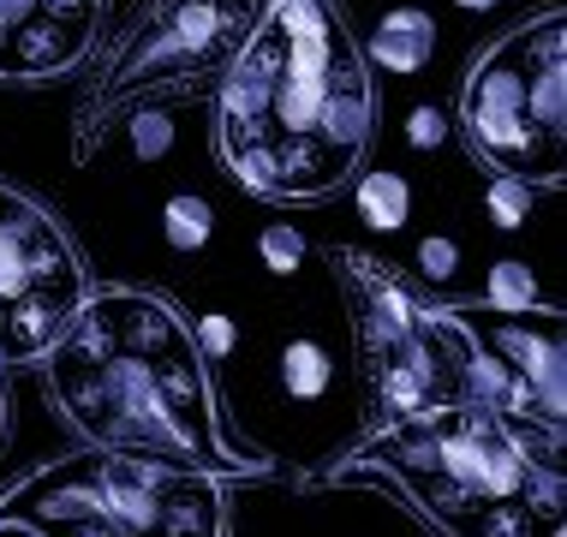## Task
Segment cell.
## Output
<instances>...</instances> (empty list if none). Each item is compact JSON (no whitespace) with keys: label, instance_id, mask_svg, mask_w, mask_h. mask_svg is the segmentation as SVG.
Segmentation results:
<instances>
[{"label":"cell","instance_id":"cell-11","mask_svg":"<svg viewBox=\"0 0 567 537\" xmlns=\"http://www.w3.org/2000/svg\"><path fill=\"white\" fill-rule=\"evenodd\" d=\"M436 54V19L419 7H394L377 19V37L364 42V60H371V72H394V79H412V72H424Z\"/></svg>","mask_w":567,"mask_h":537},{"label":"cell","instance_id":"cell-7","mask_svg":"<svg viewBox=\"0 0 567 537\" xmlns=\"http://www.w3.org/2000/svg\"><path fill=\"white\" fill-rule=\"evenodd\" d=\"M257 12H264V0H137L132 19L109 42H96L102 60L79 102L72 156H96L114 114H132L156 96H192L204 79H216Z\"/></svg>","mask_w":567,"mask_h":537},{"label":"cell","instance_id":"cell-23","mask_svg":"<svg viewBox=\"0 0 567 537\" xmlns=\"http://www.w3.org/2000/svg\"><path fill=\"white\" fill-rule=\"evenodd\" d=\"M454 7H466V12H489L496 0H454Z\"/></svg>","mask_w":567,"mask_h":537},{"label":"cell","instance_id":"cell-3","mask_svg":"<svg viewBox=\"0 0 567 537\" xmlns=\"http://www.w3.org/2000/svg\"><path fill=\"white\" fill-rule=\"evenodd\" d=\"M329 484L394 489L419 519L454 537L561 531V430L454 401L389 419L329 472Z\"/></svg>","mask_w":567,"mask_h":537},{"label":"cell","instance_id":"cell-22","mask_svg":"<svg viewBox=\"0 0 567 537\" xmlns=\"http://www.w3.org/2000/svg\"><path fill=\"white\" fill-rule=\"evenodd\" d=\"M7 424H12V406H7V364H0V442H7Z\"/></svg>","mask_w":567,"mask_h":537},{"label":"cell","instance_id":"cell-13","mask_svg":"<svg viewBox=\"0 0 567 537\" xmlns=\"http://www.w3.org/2000/svg\"><path fill=\"white\" fill-rule=\"evenodd\" d=\"M538 304V275H532L526 257H502V264H489L484 275V311L496 317H519Z\"/></svg>","mask_w":567,"mask_h":537},{"label":"cell","instance_id":"cell-14","mask_svg":"<svg viewBox=\"0 0 567 537\" xmlns=\"http://www.w3.org/2000/svg\"><path fill=\"white\" fill-rule=\"evenodd\" d=\"M281 382H287V394H293V401H323L329 382H334V359L317 341H287Z\"/></svg>","mask_w":567,"mask_h":537},{"label":"cell","instance_id":"cell-18","mask_svg":"<svg viewBox=\"0 0 567 537\" xmlns=\"http://www.w3.org/2000/svg\"><path fill=\"white\" fill-rule=\"evenodd\" d=\"M257 257H264L269 275H293L305 264V234L293 221H275V227H264V239H257Z\"/></svg>","mask_w":567,"mask_h":537},{"label":"cell","instance_id":"cell-9","mask_svg":"<svg viewBox=\"0 0 567 537\" xmlns=\"http://www.w3.org/2000/svg\"><path fill=\"white\" fill-rule=\"evenodd\" d=\"M102 24H109V0H0V79H66L96 54Z\"/></svg>","mask_w":567,"mask_h":537},{"label":"cell","instance_id":"cell-6","mask_svg":"<svg viewBox=\"0 0 567 537\" xmlns=\"http://www.w3.org/2000/svg\"><path fill=\"white\" fill-rule=\"evenodd\" d=\"M466 149L532 186L567 179V12L544 7L508 24L460 79Z\"/></svg>","mask_w":567,"mask_h":537},{"label":"cell","instance_id":"cell-17","mask_svg":"<svg viewBox=\"0 0 567 537\" xmlns=\"http://www.w3.org/2000/svg\"><path fill=\"white\" fill-rule=\"evenodd\" d=\"M126 132H132V156L137 162H162L167 149H174V120H167V107H132V120H126Z\"/></svg>","mask_w":567,"mask_h":537},{"label":"cell","instance_id":"cell-2","mask_svg":"<svg viewBox=\"0 0 567 537\" xmlns=\"http://www.w3.org/2000/svg\"><path fill=\"white\" fill-rule=\"evenodd\" d=\"M42 382L60 419L96 448L174 459L216 478H269L275 459L234 448L221 430L209 359L192 322L150 287L84 293L66 334L42 352Z\"/></svg>","mask_w":567,"mask_h":537},{"label":"cell","instance_id":"cell-15","mask_svg":"<svg viewBox=\"0 0 567 537\" xmlns=\"http://www.w3.org/2000/svg\"><path fill=\"white\" fill-rule=\"evenodd\" d=\"M209 234H216V209L204 204V197H192V192H179V197H167L162 204V239L174 245V251H204Z\"/></svg>","mask_w":567,"mask_h":537},{"label":"cell","instance_id":"cell-10","mask_svg":"<svg viewBox=\"0 0 567 537\" xmlns=\"http://www.w3.org/2000/svg\"><path fill=\"white\" fill-rule=\"evenodd\" d=\"M478 329V322H472ZM484 347H496V359L508 364V371L526 382V394H532V412H538L544 424H556L567 419V352H561V317L556 311H519V317H496L489 311L484 322Z\"/></svg>","mask_w":567,"mask_h":537},{"label":"cell","instance_id":"cell-8","mask_svg":"<svg viewBox=\"0 0 567 537\" xmlns=\"http://www.w3.org/2000/svg\"><path fill=\"white\" fill-rule=\"evenodd\" d=\"M90 293L79 245L37 197L0 179V364H42Z\"/></svg>","mask_w":567,"mask_h":537},{"label":"cell","instance_id":"cell-4","mask_svg":"<svg viewBox=\"0 0 567 537\" xmlns=\"http://www.w3.org/2000/svg\"><path fill=\"white\" fill-rule=\"evenodd\" d=\"M0 531H30V537H221L227 531V496L216 472L174 466L126 448H96L66 454L54 466L24 472L0 496Z\"/></svg>","mask_w":567,"mask_h":537},{"label":"cell","instance_id":"cell-21","mask_svg":"<svg viewBox=\"0 0 567 537\" xmlns=\"http://www.w3.org/2000/svg\"><path fill=\"white\" fill-rule=\"evenodd\" d=\"M442 137H449V114H442V107H412L406 114V144L412 149H436Z\"/></svg>","mask_w":567,"mask_h":537},{"label":"cell","instance_id":"cell-5","mask_svg":"<svg viewBox=\"0 0 567 537\" xmlns=\"http://www.w3.org/2000/svg\"><path fill=\"white\" fill-rule=\"evenodd\" d=\"M329 264L352 304V341L377 419H419L466 401V364L478 347L466 304H431L389 264L352 245H334Z\"/></svg>","mask_w":567,"mask_h":537},{"label":"cell","instance_id":"cell-1","mask_svg":"<svg viewBox=\"0 0 567 537\" xmlns=\"http://www.w3.org/2000/svg\"><path fill=\"white\" fill-rule=\"evenodd\" d=\"M377 72L341 0H264L216 72V156L264 204H323L364 167Z\"/></svg>","mask_w":567,"mask_h":537},{"label":"cell","instance_id":"cell-12","mask_svg":"<svg viewBox=\"0 0 567 537\" xmlns=\"http://www.w3.org/2000/svg\"><path fill=\"white\" fill-rule=\"evenodd\" d=\"M352 204H359L371 234H401L406 215H412V186L394 167H371V174H359V186H352Z\"/></svg>","mask_w":567,"mask_h":537},{"label":"cell","instance_id":"cell-16","mask_svg":"<svg viewBox=\"0 0 567 537\" xmlns=\"http://www.w3.org/2000/svg\"><path fill=\"white\" fill-rule=\"evenodd\" d=\"M532 192H538L532 179H519V174H496V179H489V192H484V215L502 227V234H514V227L532 215Z\"/></svg>","mask_w":567,"mask_h":537},{"label":"cell","instance_id":"cell-19","mask_svg":"<svg viewBox=\"0 0 567 537\" xmlns=\"http://www.w3.org/2000/svg\"><path fill=\"white\" fill-rule=\"evenodd\" d=\"M454 269H460V245L454 239H442V234L419 239V275L424 281H454Z\"/></svg>","mask_w":567,"mask_h":537},{"label":"cell","instance_id":"cell-20","mask_svg":"<svg viewBox=\"0 0 567 537\" xmlns=\"http://www.w3.org/2000/svg\"><path fill=\"white\" fill-rule=\"evenodd\" d=\"M197 352L204 359H227V352L239 347V329H234V317H221V311H209V317H197Z\"/></svg>","mask_w":567,"mask_h":537}]
</instances>
